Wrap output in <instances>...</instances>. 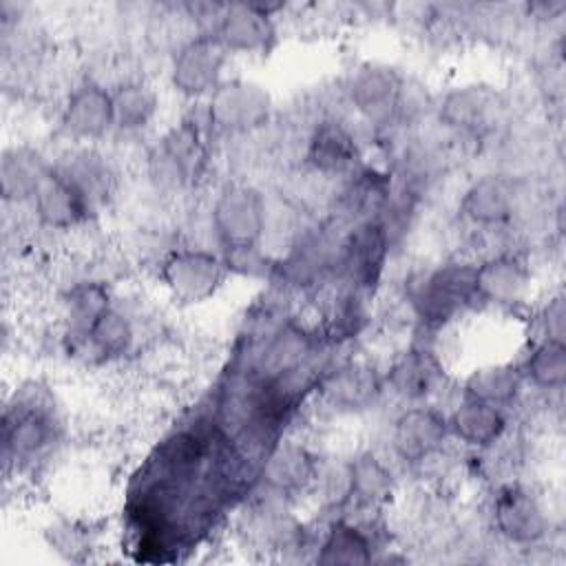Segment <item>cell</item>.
Wrapping results in <instances>:
<instances>
[{
  "instance_id": "6da1fadb",
  "label": "cell",
  "mask_w": 566,
  "mask_h": 566,
  "mask_svg": "<svg viewBox=\"0 0 566 566\" xmlns=\"http://www.w3.org/2000/svg\"><path fill=\"white\" fill-rule=\"evenodd\" d=\"M475 261L469 254H455L407 274L402 303L420 329L442 332L478 305Z\"/></svg>"
},
{
  "instance_id": "7a4b0ae2",
  "label": "cell",
  "mask_w": 566,
  "mask_h": 566,
  "mask_svg": "<svg viewBox=\"0 0 566 566\" xmlns=\"http://www.w3.org/2000/svg\"><path fill=\"white\" fill-rule=\"evenodd\" d=\"M210 135L203 104L164 130L144 155L148 186L157 195H181L197 186L210 166Z\"/></svg>"
},
{
  "instance_id": "3957f363",
  "label": "cell",
  "mask_w": 566,
  "mask_h": 566,
  "mask_svg": "<svg viewBox=\"0 0 566 566\" xmlns=\"http://www.w3.org/2000/svg\"><path fill=\"white\" fill-rule=\"evenodd\" d=\"M208 228L219 250L263 245L270 232V206L263 190L248 177L223 181L210 199Z\"/></svg>"
},
{
  "instance_id": "277c9868",
  "label": "cell",
  "mask_w": 566,
  "mask_h": 566,
  "mask_svg": "<svg viewBox=\"0 0 566 566\" xmlns=\"http://www.w3.org/2000/svg\"><path fill=\"white\" fill-rule=\"evenodd\" d=\"M489 522L493 533L513 548H539L548 542L553 528L551 504L537 489L522 480L495 484Z\"/></svg>"
},
{
  "instance_id": "5b68a950",
  "label": "cell",
  "mask_w": 566,
  "mask_h": 566,
  "mask_svg": "<svg viewBox=\"0 0 566 566\" xmlns=\"http://www.w3.org/2000/svg\"><path fill=\"white\" fill-rule=\"evenodd\" d=\"M526 210V188L513 172L475 175L460 192V219L475 232L515 230Z\"/></svg>"
},
{
  "instance_id": "8992f818",
  "label": "cell",
  "mask_w": 566,
  "mask_h": 566,
  "mask_svg": "<svg viewBox=\"0 0 566 566\" xmlns=\"http://www.w3.org/2000/svg\"><path fill=\"white\" fill-rule=\"evenodd\" d=\"M166 294L179 305H201L219 294L228 281V268L219 252L206 245H175L157 265Z\"/></svg>"
},
{
  "instance_id": "52a82bcc",
  "label": "cell",
  "mask_w": 566,
  "mask_h": 566,
  "mask_svg": "<svg viewBox=\"0 0 566 566\" xmlns=\"http://www.w3.org/2000/svg\"><path fill=\"white\" fill-rule=\"evenodd\" d=\"M314 396L332 416H363L385 396L382 369L365 356L327 363Z\"/></svg>"
},
{
  "instance_id": "ba28073f",
  "label": "cell",
  "mask_w": 566,
  "mask_h": 566,
  "mask_svg": "<svg viewBox=\"0 0 566 566\" xmlns=\"http://www.w3.org/2000/svg\"><path fill=\"white\" fill-rule=\"evenodd\" d=\"M203 111L214 135L239 139L270 126L274 102L263 84L245 77H226L203 102Z\"/></svg>"
},
{
  "instance_id": "9c48e42d",
  "label": "cell",
  "mask_w": 566,
  "mask_h": 566,
  "mask_svg": "<svg viewBox=\"0 0 566 566\" xmlns=\"http://www.w3.org/2000/svg\"><path fill=\"white\" fill-rule=\"evenodd\" d=\"M385 394L394 396L402 405L433 402L449 387V369L444 356L422 340H413L405 349L396 352L382 369Z\"/></svg>"
},
{
  "instance_id": "30bf717a",
  "label": "cell",
  "mask_w": 566,
  "mask_h": 566,
  "mask_svg": "<svg viewBox=\"0 0 566 566\" xmlns=\"http://www.w3.org/2000/svg\"><path fill=\"white\" fill-rule=\"evenodd\" d=\"M433 111L442 130L458 139L478 142L495 133L497 124H502L506 99L491 84L464 82L442 93Z\"/></svg>"
},
{
  "instance_id": "8fae6325",
  "label": "cell",
  "mask_w": 566,
  "mask_h": 566,
  "mask_svg": "<svg viewBox=\"0 0 566 566\" xmlns=\"http://www.w3.org/2000/svg\"><path fill=\"white\" fill-rule=\"evenodd\" d=\"M391 237L380 219L347 226L340 241L336 281L376 296L391 259Z\"/></svg>"
},
{
  "instance_id": "7c38bea8",
  "label": "cell",
  "mask_w": 566,
  "mask_h": 566,
  "mask_svg": "<svg viewBox=\"0 0 566 566\" xmlns=\"http://www.w3.org/2000/svg\"><path fill=\"white\" fill-rule=\"evenodd\" d=\"M230 53L210 33H192L168 55V84L188 102H206L226 80Z\"/></svg>"
},
{
  "instance_id": "4fadbf2b",
  "label": "cell",
  "mask_w": 566,
  "mask_h": 566,
  "mask_svg": "<svg viewBox=\"0 0 566 566\" xmlns=\"http://www.w3.org/2000/svg\"><path fill=\"white\" fill-rule=\"evenodd\" d=\"M60 429L62 422L53 405H49L42 396L33 398L31 394H15V402L7 405L2 418L7 467L40 460L60 440Z\"/></svg>"
},
{
  "instance_id": "5bb4252c",
  "label": "cell",
  "mask_w": 566,
  "mask_h": 566,
  "mask_svg": "<svg viewBox=\"0 0 566 566\" xmlns=\"http://www.w3.org/2000/svg\"><path fill=\"white\" fill-rule=\"evenodd\" d=\"M405 75L385 62H360L343 84V97L354 115L376 133L396 126V104Z\"/></svg>"
},
{
  "instance_id": "9a60e30c",
  "label": "cell",
  "mask_w": 566,
  "mask_h": 566,
  "mask_svg": "<svg viewBox=\"0 0 566 566\" xmlns=\"http://www.w3.org/2000/svg\"><path fill=\"white\" fill-rule=\"evenodd\" d=\"M387 440L391 458L416 469L449 444L451 436L447 427V411L433 402L402 405L389 424Z\"/></svg>"
},
{
  "instance_id": "2e32d148",
  "label": "cell",
  "mask_w": 566,
  "mask_h": 566,
  "mask_svg": "<svg viewBox=\"0 0 566 566\" xmlns=\"http://www.w3.org/2000/svg\"><path fill=\"white\" fill-rule=\"evenodd\" d=\"M57 128L69 144L97 146L115 133L111 88L95 77L75 82L60 104Z\"/></svg>"
},
{
  "instance_id": "e0dca14e",
  "label": "cell",
  "mask_w": 566,
  "mask_h": 566,
  "mask_svg": "<svg viewBox=\"0 0 566 566\" xmlns=\"http://www.w3.org/2000/svg\"><path fill=\"white\" fill-rule=\"evenodd\" d=\"M363 161V142L347 117L325 113L312 122L303 146L305 168L338 181Z\"/></svg>"
},
{
  "instance_id": "ac0fdd59",
  "label": "cell",
  "mask_w": 566,
  "mask_h": 566,
  "mask_svg": "<svg viewBox=\"0 0 566 566\" xmlns=\"http://www.w3.org/2000/svg\"><path fill=\"white\" fill-rule=\"evenodd\" d=\"M475 296L480 305L513 312L533 296V268L520 250H502L475 261Z\"/></svg>"
},
{
  "instance_id": "d6986e66",
  "label": "cell",
  "mask_w": 566,
  "mask_h": 566,
  "mask_svg": "<svg viewBox=\"0 0 566 566\" xmlns=\"http://www.w3.org/2000/svg\"><path fill=\"white\" fill-rule=\"evenodd\" d=\"M279 9L281 4H221L210 35H214L230 55H268L279 40Z\"/></svg>"
},
{
  "instance_id": "ffe728a7",
  "label": "cell",
  "mask_w": 566,
  "mask_h": 566,
  "mask_svg": "<svg viewBox=\"0 0 566 566\" xmlns=\"http://www.w3.org/2000/svg\"><path fill=\"white\" fill-rule=\"evenodd\" d=\"M321 455L298 438L283 436L263 458L259 467V480L265 495L294 502L298 495L312 491Z\"/></svg>"
},
{
  "instance_id": "44dd1931",
  "label": "cell",
  "mask_w": 566,
  "mask_h": 566,
  "mask_svg": "<svg viewBox=\"0 0 566 566\" xmlns=\"http://www.w3.org/2000/svg\"><path fill=\"white\" fill-rule=\"evenodd\" d=\"M53 168L77 188L93 214L108 206L117 192L115 164L97 146L71 144L57 159H53Z\"/></svg>"
},
{
  "instance_id": "7402d4cb",
  "label": "cell",
  "mask_w": 566,
  "mask_h": 566,
  "mask_svg": "<svg viewBox=\"0 0 566 566\" xmlns=\"http://www.w3.org/2000/svg\"><path fill=\"white\" fill-rule=\"evenodd\" d=\"M27 206L38 228L51 232L82 230L95 217L77 188L55 168H51L49 175L40 181Z\"/></svg>"
},
{
  "instance_id": "603a6c76",
  "label": "cell",
  "mask_w": 566,
  "mask_h": 566,
  "mask_svg": "<svg viewBox=\"0 0 566 566\" xmlns=\"http://www.w3.org/2000/svg\"><path fill=\"white\" fill-rule=\"evenodd\" d=\"M511 411L460 396L447 411V427L451 440L469 451H484L502 442L511 433Z\"/></svg>"
},
{
  "instance_id": "cb8c5ba5",
  "label": "cell",
  "mask_w": 566,
  "mask_h": 566,
  "mask_svg": "<svg viewBox=\"0 0 566 566\" xmlns=\"http://www.w3.org/2000/svg\"><path fill=\"white\" fill-rule=\"evenodd\" d=\"M349 467V504L363 513H378L398 491L396 473L389 460L374 449H358L347 455Z\"/></svg>"
},
{
  "instance_id": "d4e9b609",
  "label": "cell",
  "mask_w": 566,
  "mask_h": 566,
  "mask_svg": "<svg viewBox=\"0 0 566 566\" xmlns=\"http://www.w3.org/2000/svg\"><path fill=\"white\" fill-rule=\"evenodd\" d=\"M524 391L526 382L520 363L513 360L482 363L462 378V396L502 407L506 411L520 405Z\"/></svg>"
},
{
  "instance_id": "484cf974",
  "label": "cell",
  "mask_w": 566,
  "mask_h": 566,
  "mask_svg": "<svg viewBox=\"0 0 566 566\" xmlns=\"http://www.w3.org/2000/svg\"><path fill=\"white\" fill-rule=\"evenodd\" d=\"M113 117L117 135L148 130L161 111V93L146 77H124L113 88Z\"/></svg>"
},
{
  "instance_id": "4316f807",
  "label": "cell",
  "mask_w": 566,
  "mask_h": 566,
  "mask_svg": "<svg viewBox=\"0 0 566 566\" xmlns=\"http://www.w3.org/2000/svg\"><path fill=\"white\" fill-rule=\"evenodd\" d=\"M376 542L369 533V522H356L347 515L334 517L318 535V564H369L374 562Z\"/></svg>"
},
{
  "instance_id": "83f0119b",
  "label": "cell",
  "mask_w": 566,
  "mask_h": 566,
  "mask_svg": "<svg viewBox=\"0 0 566 566\" xmlns=\"http://www.w3.org/2000/svg\"><path fill=\"white\" fill-rule=\"evenodd\" d=\"M53 161L46 155L29 144H15L4 148L0 177H2V197L4 203L24 206L31 201L40 181L49 175Z\"/></svg>"
},
{
  "instance_id": "f1b7e54d",
  "label": "cell",
  "mask_w": 566,
  "mask_h": 566,
  "mask_svg": "<svg viewBox=\"0 0 566 566\" xmlns=\"http://www.w3.org/2000/svg\"><path fill=\"white\" fill-rule=\"evenodd\" d=\"M526 387L537 394H562L566 382V343L559 338L537 336L517 360Z\"/></svg>"
},
{
  "instance_id": "f546056e",
  "label": "cell",
  "mask_w": 566,
  "mask_h": 566,
  "mask_svg": "<svg viewBox=\"0 0 566 566\" xmlns=\"http://www.w3.org/2000/svg\"><path fill=\"white\" fill-rule=\"evenodd\" d=\"M535 316H537L535 321H537L539 336L564 340V334H566V305H564V294L559 290L548 294V298L539 305Z\"/></svg>"
}]
</instances>
